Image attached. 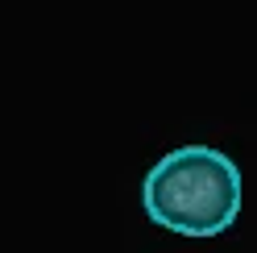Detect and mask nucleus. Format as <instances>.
I'll return each mask as SVG.
<instances>
[{"instance_id":"1","label":"nucleus","mask_w":257,"mask_h":253,"mask_svg":"<svg viewBox=\"0 0 257 253\" xmlns=\"http://www.w3.org/2000/svg\"><path fill=\"white\" fill-rule=\"evenodd\" d=\"M141 208L166 232L220 236L240 216V170L212 146L170 150L141 183Z\"/></svg>"}]
</instances>
